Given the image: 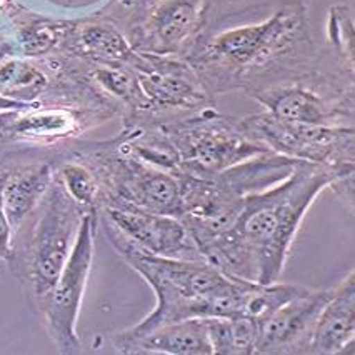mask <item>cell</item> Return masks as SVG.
I'll list each match as a JSON object with an SVG mask.
<instances>
[{
  "mask_svg": "<svg viewBox=\"0 0 355 355\" xmlns=\"http://www.w3.org/2000/svg\"><path fill=\"white\" fill-rule=\"evenodd\" d=\"M350 172L354 164L330 167L299 162L279 184L247 196L235 224L202 250V259L229 277L255 284L277 282L313 200L334 180Z\"/></svg>",
  "mask_w": 355,
  "mask_h": 355,
  "instance_id": "1",
  "label": "cell"
},
{
  "mask_svg": "<svg viewBox=\"0 0 355 355\" xmlns=\"http://www.w3.org/2000/svg\"><path fill=\"white\" fill-rule=\"evenodd\" d=\"M307 7L287 3L250 26L205 32L185 62L210 96H247L319 67L322 57L311 34Z\"/></svg>",
  "mask_w": 355,
  "mask_h": 355,
  "instance_id": "2",
  "label": "cell"
},
{
  "mask_svg": "<svg viewBox=\"0 0 355 355\" xmlns=\"http://www.w3.org/2000/svg\"><path fill=\"white\" fill-rule=\"evenodd\" d=\"M104 230L123 262L154 291L157 304L139 324L110 337L115 352L157 327L193 317H242L254 282L225 275L207 260L168 259L137 249L104 220Z\"/></svg>",
  "mask_w": 355,
  "mask_h": 355,
  "instance_id": "3",
  "label": "cell"
},
{
  "mask_svg": "<svg viewBox=\"0 0 355 355\" xmlns=\"http://www.w3.org/2000/svg\"><path fill=\"white\" fill-rule=\"evenodd\" d=\"M300 160L277 154L259 157L210 177L179 175L180 220L202 250L224 235L241 216L245 197L291 175Z\"/></svg>",
  "mask_w": 355,
  "mask_h": 355,
  "instance_id": "4",
  "label": "cell"
},
{
  "mask_svg": "<svg viewBox=\"0 0 355 355\" xmlns=\"http://www.w3.org/2000/svg\"><path fill=\"white\" fill-rule=\"evenodd\" d=\"M89 210L94 209H84L70 199L53 173L52 185L28 217L31 227L24 239L12 237V254L7 262L32 309H37L59 279Z\"/></svg>",
  "mask_w": 355,
  "mask_h": 355,
  "instance_id": "5",
  "label": "cell"
},
{
  "mask_svg": "<svg viewBox=\"0 0 355 355\" xmlns=\"http://www.w3.org/2000/svg\"><path fill=\"white\" fill-rule=\"evenodd\" d=\"M159 125L179 152L180 171L191 175H216L247 160L274 154L247 134L241 117L217 112L216 107Z\"/></svg>",
  "mask_w": 355,
  "mask_h": 355,
  "instance_id": "6",
  "label": "cell"
},
{
  "mask_svg": "<svg viewBox=\"0 0 355 355\" xmlns=\"http://www.w3.org/2000/svg\"><path fill=\"white\" fill-rule=\"evenodd\" d=\"M266 112L287 122L354 127V72L336 65L263 87L249 94Z\"/></svg>",
  "mask_w": 355,
  "mask_h": 355,
  "instance_id": "7",
  "label": "cell"
},
{
  "mask_svg": "<svg viewBox=\"0 0 355 355\" xmlns=\"http://www.w3.org/2000/svg\"><path fill=\"white\" fill-rule=\"evenodd\" d=\"M214 0H140L122 27L140 53L184 59L207 32Z\"/></svg>",
  "mask_w": 355,
  "mask_h": 355,
  "instance_id": "8",
  "label": "cell"
},
{
  "mask_svg": "<svg viewBox=\"0 0 355 355\" xmlns=\"http://www.w3.org/2000/svg\"><path fill=\"white\" fill-rule=\"evenodd\" d=\"M98 220V210H89L85 214L67 263L53 284L52 291L35 309L57 352L64 355L80 354L82 350L77 320L92 269Z\"/></svg>",
  "mask_w": 355,
  "mask_h": 355,
  "instance_id": "9",
  "label": "cell"
},
{
  "mask_svg": "<svg viewBox=\"0 0 355 355\" xmlns=\"http://www.w3.org/2000/svg\"><path fill=\"white\" fill-rule=\"evenodd\" d=\"M247 134L274 154L320 165L354 164V127H320L287 122L269 112L241 117Z\"/></svg>",
  "mask_w": 355,
  "mask_h": 355,
  "instance_id": "10",
  "label": "cell"
},
{
  "mask_svg": "<svg viewBox=\"0 0 355 355\" xmlns=\"http://www.w3.org/2000/svg\"><path fill=\"white\" fill-rule=\"evenodd\" d=\"M134 73L147 104V119L160 112L196 114L216 107V98L184 59L146 53V62Z\"/></svg>",
  "mask_w": 355,
  "mask_h": 355,
  "instance_id": "11",
  "label": "cell"
},
{
  "mask_svg": "<svg viewBox=\"0 0 355 355\" xmlns=\"http://www.w3.org/2000/svg\"><path fill=\"white\" fill-rule=\"evenodd\" d=\"M110 112L59 101H35L15 110H0V139L53 144L72 139Z\"/></svg>",
  "mask_w": 355,
  "mask_h": 355,
  "instance_id": "12",
  "label": "cell"
},
{
  "mask_svg": "<svg viewBox=\"0 0 355 355\" xmlns=\"http://www.w3.org/2000/svg\"><path fill=\"white\" fill-rule=\"evenodd\" d=\"M98 216L147 254L168 259L204 260L180 218L122 204L101 209Z\"/></svg>",
  "mask_w": 355,
  "mask_h": 355,
  "instance_id": "13",
  "label": "cell"
},
{
  "mask_svg": "<svg viewBox=\"0 0 355 355\" xmlns=\"http://www.w3.org/2000/svg\"><path fill=\"white\" fill-rule=\"evenodd\" d=\"M332 288L304 287L259 327L255 354L260 355H302L309 347L317 320L327 304Z\"/></svg>",
  "mask_w": 355,
  "mask_h": 355,
  "instance_id": "14",
  "label": "cell"
},
{
  "mask_svg": "<svg viewBox=\"0 0 355 355\" xmlns=\"http://www.w3.org/2000/svg\"><path fill=\"white\" fill-rule=\"evenodd\" d=\"M59 53L102 67L127 69L135 72L146 55L132 47L117 22L105 15L67 22Z\"/></svg>",
  "mask_w": 355,
  "mask_h": 355,
  "instance_id": "15",
  "label": "cell"
},
{
  "mask_svg": "<svg viewBox=\"0 0 355 355\" xmlns=\"http://www.w3.org/2000/svg\"><path fill=\"white\" fill-rule=\"evenodd\" d=\"M355 337V272L332 288L322 309L309 347V355L354 354Z\"/></svg>",
  "mask_w": 355,
  "mask_h": 355,
  "instance_id": "16",
  "label": "cell"
},
{
  "mask_svg": "<svg viewBox=\"0 0 355 355\" xmlns=\"http://www.w3.org/2000/svg\"><path fill=\"white\" fill-rule=\"evenodd\" d=\"M2 207L12 237L31 217L53 182L52 162H32L2 167Z\"/></svg>",
  "mask_w": 355,
  "mask_h": 355,
  "instance_id": "17",
  "label": "cell"
},
{
  "mask_svg": "<svg viewBox=\"0 0 355 355\" xmlns=\"http://www.w3.org/2000/svg\"><path fill=\"white\" fill-rule=\"evenodd\" d=\"M121 354L212 355L205 317H193L157 327L144 337L132 340Z\"/></svg>",
  "mask_w": 355,
  "mask_h": 355,
  "instance_id": "18",
  "label": "cell"
},
{
  "mask_svg": "<svg viewBox=\"0 0 355 355\" xmlns=\"http://www.w3.org/2000/svg\"><path fill=\"white\" fill-rule=\"evenodd\" d=\"M212 355H254L257 324L245 317H205Z\"/></svg>",
  "mask_w": 355,
  "mask_h": 355,
  "instance_id": "19",
  "label": "cell"
},
{
  "mask_svg": "<svg viewBox=\"0 0 355 355\" xmlns=\"http://www.w3.org/2000/svg\"><path fill=\"white\" fill-rule=\"evenodd\" d=\"M53 173L70 199L84 209H101L102 192L96 173L76 155L62 160L57 167H53Z\"/></svg>",
  "mask_w": 355,
  "mask_h": 355,
  "instance_id": "20",
  "label": "cell"
},
{
  "mask_svg": "<svg viewBox=\"0 0 355 355\" xmlns=\"http://www.w3.org/2000/svg\"><path fill=\"white\" fill-rule=\"evenodd\" d=\"M327 42L330 52L342 67L354 72L355 28L354 12L347 6H334L327 15Z\"/></svg>",
  "mask_w": 355,
  "mask_h": 355,
  "instance_id": "21",
  "label": "cell"
},
{
  "mask_svg": "<svg viewBox=\"0 0 355 355\" xmlns=\"http://www.w3.org/2000/svg\"><path fill=\"white\" fill-rule=\"evenodd\" d=\"M287 3H302L309 6V0H214L207 17V32L212 26L224 22L230 17L245 15L247 12L262 9V7H277Z\"/></svg>",
  "mask_w": 355,
  "mask_h": 355,
  "instance_id": "22",
  "label": "cell"
},
{
  "mask_svg": "<svg viewBox=\"0 0 355 355\" xmlns=\"http://www.w3.org/2000/svg\"><path fill=\"white\" fill-rule=\"evenodd\" d=\"M329 189L336 193L345 205H349L350 212H354V172L338 177V179H336L329 185Z\"/></svg>",
  "mask_w": 355,
  "mask_h": 355,
  "instance_id": "23",
  "label": "cell"
},
{
  "mask_svg": "<svg viewBox=\"0 0 355 355\" xmlns=\"http://www.w3.org/2000/svg\"><path fill=\"white\" fill-rule=\"evenodd\" d=\"M119 3H121L122 7H125V9H129V7H132V6H135V3L137 2H140V0H117Z\"/></svg>",
  "mask_w": 355,
  "mask_h": 355,
  "instance_id": "24",
  "label": "cell"
},
{
  "mask_svg": "<svg viewBox=\"0 0 355 355\" xmlns=\"http://www.w3.org/2000/svg\"><path fill=\"white\" fill-rule=\"evenodd\" d=\"M7 42V40L6 39H3V37H2V34H0V47H2V45L3 44H6Z\"/></svg>",
  "mask_w": 355,
  "mask_h": 355,
  "instance_id": "25",
  "label": "cell"
}]
</instances>
